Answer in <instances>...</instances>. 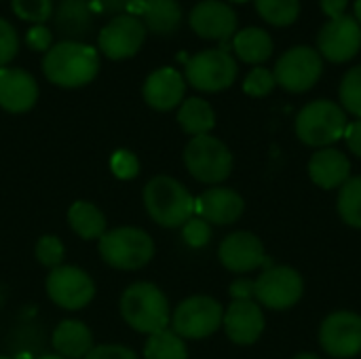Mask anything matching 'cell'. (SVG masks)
<instances>
[{
	"label": "cell",
	"mask_w": 361,
	"mask_h": 359,
	"mask_svg": "<svg viewBox=\"0 0 361 359\" xmlns=\"http://www.w3.org/2000/svg\"><path fill=\"white\" fill-rule=\"evenodd\" d=\"M42 72L57 87H85L99 72V55L85 42L61 40L47 51L42 59Z\"/></svg>",
	"instance_id": "1"
},
{
	"label": "cell",
	"mask_w": 361,
	"mask_h": 359,
	"mask_svg": "<svg viewBox=\"0 0 361 359\" xmlns=\"http://www.w3.org/2000/svg\"><path fill=\"white\" fill-rule=\"evenodd\" d=\"M118 307L125 324L135 332L150 336L169 326V300L154 284H131L123 292Z\"/></svg>",
	"instance_id": "2"
},
{
	"label": "cell",
	"mask_w": 361,
	"mask_h": 359,
	"mask_svg": "<svg viewBox=\"0 0 361 359\" xmlns=\"http://www.w3.org/2000/svg\"><path fill=\"white\" fill-rule=\"evenodd\" d=\"M144 207L148 216L165 229L184 226L195 216V199L182 182L169 176H154L144 186Z\"/></svg>",
	"instance_id": "3"
},
{
	"label": "cell",
	"mask_w": 361,
	"mask_h": 359,
	"mask_svg": "<svg viewBox=\"0 0 361 359\" xmlns=\"http://www.w3.org/2000/svg\"><path fill=\"white\" fill-rule=\"evenodd\" d=\"M97 250L108 267L118 271H137L152 260L154 241L142 229L118 226L102 235Z\"/></svg>",
	"instance_id": "4"
},
{
	"label": "cell",
	"mask_w": 361,
	"mask_h": 359,
	"mask_svg": "<svg viewBox=\"0 0 361 359\" xmlns=\"http://www.w3.org/2000/svg\"><path fill=\"white\" fill-rule=\"evenodd\" d=\"M345 129L347 114L338 104L330 99L311 102L296 116V135L307 146L330 148V144L345 138Z\"/></svg>",
	"instance_id": "5"
},
{
	"label": "cell",
	"mask_w": 361,
	"mask_h": 359,
	"mask_svg": "<svg viewBox=\"0 0 361 359\" xmlns=\"http://www.w3.org/2000/svg\"><path fill=\"white\" fill-rule=\"evenodd\" d=\"M184 165L190 176L203 184H220L233 171L228 146L214 135H197L184 148Z\"/></svg>",
	"instance_id": "6"
},
{
	"label": "cell",
	"mask_w": 361,
	"mask_h": 359,
	"mask_svg": "<svg viewBox=\"0 0 361 359\" xmlns=\"http://www.w3.org/2000/svg\"><path fill=\"white\" fill-rule=\"evenodd\" d=\"M224 320V309L212 296H190L182 300L173 315V332L184 341H201L212 336Z\"/></svg>",
	"instance_id": "7"
},
{
	"label": "cell",
	"mask_w": 361,
	"mask_h": 359,
	"mask_svg": "<svg viewBox=\"0 0 361 359\" xmlns=\"http://www.w3.org/2000/svg\"><path fill=\"white\" fill-rule=\"evenodd\" d=\"M237 78V61L226 49H207L186 61V80L207 93L228 89Z\"/></svg>",
	"instance_id": "8"
},
{
	"label": "cell",
	"mask_w": 361,
	"mask_h": 359,
	"mask_svg": "<svg viewBox=\"0 0 361 359\" xmlns=\"http://www.w3.org/2000/svg\"><path fill=\"white\" fill-rule=\"evenodd\" d=\"M44 288L51 303L66 311H80L95 296V284L91 275L72 264H61L53 269L44 281Z\"/></svg>",
	"instance_id": "9"
},
{
	"label": "cell",
	"mask_w": 361,
	"mask_h": 359,
	"mask_svg": "<svg viewBox=\"0 0 361 359\" xmlns=\"http://www.w3.org/2000/svg\"><path fill=\"white\" fill-rule=\"evenodd\" d=\"M305 292V281L298 271L290 267H269L254 281V298L258 305L273 311L294 307Z\"/></svg>",
	"instance_id": "10"
},
{
	"label": "cell",
	"mask_w": 361,
	"mask_h": 359,
	"mask_svg": "<svg viewBox=\"0 0 361 359\" xmlns=\"http://www.w3.org/2000/svg\"><path fill=\"white\" fill-rule=\"evenodd\" d=\"M324 61L319 51L313 47H294L286 51L275 63V83H279L286 91L302 93L309 91L322 76Z\"/></svg>",
	"instance_id": "11"
},
{
	"label": "cell",
	"mask_w": 361,
	"mask_h": 359,
	"mask_svg": "<svg viewBox=\"0 0 361 359\" xmlns=\"http://www.w3.org/2000/svg\"><path fill=\"white\" fill-rule=\"evenodd\" d=\"M144 38H146L144 21H140L135 15L121 13L102 28L97 42H99V51L108 59L121 61L133 57L142 49Z\"/></svg>",
	"instance_id": "12"
},
{
	"label": "cell",
	"mask_w": 361,
	"mask_h": 359,
	"mask_svg": "<svg viewBox=\"0 0 361 359\" xmlns=\"http://www.w3.org/2000/svg\"><path fill=\"white\" fill-rule=\"evenodd\" d=\"M319 343L332 358H355L361 353V317L349 311L328 315L319 328Z\"/></svg>",
	"instance_id": "13"
},
{
	"label": "cell",
	"mask_w": 361,
	"mask_h": 359,
	"mask_svg": "<svg viewBox=\"0 0 361 359\" xmlns=\"http://www.w3.org/2000/svg\"><path fill=\"white\" fill-rule=\"evenodd\" d=\"M319 55L334 63L349 61L357 55L361 47V25L355 17L343 15L338 19H330L317 36Z\"/></svg>",
	"instance_id": "14"
},
{
	"label": "cell",
	"mask_w": 361,
	"mask_h": 359,
	"mask_svg": "<svg viewBox=\"0 0 361 359\" xmlns=\"http://www.w3.org/2000/svg\"><path fill=\"white\" fill-rule=\"evenodd\" d=\"M218 258L224 269L233 273H250L267 262L262 241L247 231H237L228 235L218 248Z\"/></svg>",
	"instance_id": "15"
},
{
	"label": "cell",
	"mask_w": 361,
	"mask_h": 359,
	"mask_svg": "<svg viewBox=\"0 0 361 359\" xmlns=\"http://www.w3.org/2000/svg\"><path fill=\"white\" fill-rule=\"evenodd\" d=\"M190 28L207 40H226L237 30V13L220 0H203L190 11Z\"/></svg>",
	"instance_id": "16"
},
{
	"label": "cell",
	"mask_w": 361,
	"mask_h": 359,
	"mask_svg": "<svg viewBox=\"0 0 361 359\" xmlns=\"http://www.w3.org/2000/svg\"><path fill=\"white\" fill-rule=\"evenodd\" d=\"M243 209H245V203H243L241 195L235 193L233 188H224V186L207 188L195 201V214L199 218H203L207 224H218V226L237 222L241 218Z\"/></svg>",
	"instance_id": "17"
},
{
	"label": "cell",
	"mask_w": 361,
	"mask_h": 359,
	"mask_svg": "<svg viewBox=\"0 0 361 359\" xmlns=\"http://www.w3.org/2000/svg\"><path fill=\"white\" fill-rule=\"evenodd\" d=\"M222 326L233 343L252 345L264 330V315L256 300H233L224 311Z\"/></svg>",
	"instance_id": "18"
},
{
	"label": "cell",
	"mask_w": 361,
	"mask_h": 359,
	"mask_svg": "<svg viewBox=\"0 0 361 359\" xmlns=\"http://www.w3.org/2000/svg\"><path fill=\"white\" fill-rule=\"evenodd\" d=\"M38 85L34 76L21 68H0V108L21 114L34 108Z\"/></svg>",
	"instance_id": "19"
},
{
	"label": "cell",
	"mask_w": 361,
	"mask_h": 359,
	"mask_svg": "<svg viewBox=\"0 0 361 359\" xmlns=\"http://www.w3.org/2000/svg\"><path fill=\"white\" fill-rule=\"evenodd\" d=\"M184 91H186L184 76L178 70H173V68H159V70H154L146 78L144 89H142L146 104L150 108L159 110V112L173 110L178 104H182Z\"/></svg>",
	"instance_id": "20"
},
{
	"label": "cell",
	"mask_w": 361,
	"mask_h": 359,
	"mask_svg": "<svg viewBox=\"0 0 361 359\" xmlns=\"http://www.w3.org/2000/svg\"><path fill=\"white\" fill-rule=\"evenodd\" d=\"M351 174V163L347 154L336 148H322L309 161V176L319 188H341Z\"/></svg>",
	"instance_id": "21"
},
{
	"label": "cell",
	"mask_w": 361,
	"mask_h": 359,
	"mask_svg": "<svg viewBox=\"0 0 361 359\" xmlns=\"http://www.w3.org/2000/svg\"><path fill=\"white\" fill-rule=\"evenodd\" d=\"M53 349L63 359H85L93 349L91 330L78 320H63L53 330Z\"/></svg>",
	"instance_id": "22"
},
{
	"label": "cell",
	"mask_w": 361,
	"mask_h": 359,
	"mask_svg": "<svg viewBox=\"0 0 361 359\" xmlns=\"http://www.w3.org/2000/svg\"><path fill=\"white\" fill-rule=\"evenodd\" d=\"M68 222L70 229L85 241H99L106 233V216L89 201H74L68 209Z\"/></svg>",
	"instance_id": "23"
},
{
	"label": "cell",
	"mask_w": 361,
	"mask_h": 359,
	"mask_svg": "<svg viewBox=\"0 0 361 359\" xmlns=\"http://www.w3.org/2000/svg\"><path fill=\"white\" fill-rule=\"evenodd\" d=\"M233 47L241 61L254 63V66L267 61L273 55V40H271L269 32L262 28H245V30L237 32Z\"/></svg>",
	"instance_id": "24"
},
{
	"label": "cell",
	"mask_w": 361,
	"mask_h": 359,
	"mask_svg": "<svg viewBox=\"0 0 361 359\" xmlns=\"http://www.w3.org/2000/svg\"><path fill=\"white\" fill-rule=\"evenodd\" d=\"M142 17L146 30L154 34H171L182 21V8L178 0H144Z\"/></svg>",
	"instance_id": "25"
},
{
	"label": "cell",
	"mask_w": 361,
	"mask_h": 359,
	"mask_svg": "<svg viewBox=\"0 0 361 359\" xmlns=\"http://www.w3.org/2000/svg\"><path fill=\"white\" fill-rule=\"evenodd\" d=\"M91 6L85 0H61L55 11V25L63 36H85L91 32Z\"/></svg>",
	"instance_id": "26"
},
{
	"label": "cell",
	"mask_w": 361,
	"mask_h": 359,
	"mask_svg": "<svg viewBox=\"0 0 361 359\" xmlns=\"http://www.w3.org/2000/svg\"><path fill=\"white\" fill-rule=\"evenodd\" d=\"M178 123L192 138L207 135L216 125V114H214V108L205 99L188 97L186 102H182L178 110Z\"/></svg>",
	"instance_id": "27"
},
{
	"label": "cell",
	"mask_w": 361,
	"mask_h": 359,
	"mask_svg": "<svg viewBox=\"0 0 361 359\" xmlns=\"http://www.w3.org/2000/svg\"><path fill=\"white\" fill-rule=\"evenodd\" d=\"M144 359H188V349L184 339L167 328L148 336L144 345Z\"/></svg>",
	"instance_id": "28"
},
{
	"label": "cell",
	"mask_w": 361,
	"mask_h": 359,
	"mask_svg": "<svg viewBox=\"0 0 361 359\" xmlns=\"http://www.w3.org/2000/svg\"><path fill=\"white\" fill-rule=\"evenodd\" d=\"M256 11L271 25L283 28L298 19L300 0H256Z\"/></svg>",
	"instance_id": "29"
},
{
	"label": "cell",
	"mask_w": 361,
	"mask_h": 359,
	"mask_svg": "<svg viewBox=\"0 0 361 359\" xmlns=\"http://www.w3.org/2000/svg\"><path fill=\"white\" fill-rule=\"evenodd\" d=\"M338 214L349 224L361 229V176L349 178L338 193Z\"/></svg>",
	"instance_id": "30"
},
{
	"label": "cell",
	"mask_w": 361,
	"mask_h": 359,
	"mask_svg": "<svg viewBox=\"0 0 361 359\" xmlns=\"http://www.w3.org/2000/svg\"><path fill=\"white\" fill-rule=\"evenodd\" d=\"M341 102L343 108L361 118V66L351 68L341 83Z\"/></svg>",
	"instance_id": "31"
},
{
	"label": "cell",
	"mask_w": 361,
	"mask_h": 359,
	"mask_svg": "<svg viewBox=\"0 0 361 359\" xmlns=\"http://www.w3.org/2000/svg\"><path fill=\"white\" fill-rule=\"evenodd\" d=\"M13 13L21 17L23 21L32 23H44L53 15V2L51 0H11Z\"/></svg>",
	"instance_id": "32"
},
{
	"label": "cell",
	"mask_w": 361,
	"mask_h": 359,
	"mask_svg": "<svg viewBox=\"0 0 361 359\" xmlns=\"http://www.w3.org/2000/svg\"><path fill=\"white\" fill-rule=\"evenodd\" d=\"M34 254H36V258H38V262L42 267H47V269L53 271V269L61 267V260H63V243L55 235H42L36 241Z\"/></svg>",
	"instance_id": "33"
},
{
	"label": "cell",
	"mask_w": 361,
	"mask_h": 359,
	"mask_svg": "<svg viewBox=\"0 0 361 359\" xmlns=\"http://www.w3.org/2000/svg\"><path fill=\"white\" fill-rule=\"evenodd\" d=\"M275 85H277L275 83V74L271 70L258 66V68H254L247 74V78L243 83V91L247 95H254V97H264V95H269L275 89Z\"/></svg>",
	"instance_id": "34"
},
{
	"label": "cell",
	"mask_w": 361,
	"mask_h": 359,
	"mask_svg": "<svg viewBox=\"0 0 361 359\" xmlns=\"http://www.w3.org/2000/svg\"><path fill=\"white\" fill-rule=\"evenodd\" d=\"M110 169L118 180H133L140 174V161L129 150H116L110 157Z\"/></svg>",
	"instance_id": "35"
},
{
	"label": "cell",
	"mask_w": 361,
	"mask_h": 359,
	"mask_svg": "<svg viewBox=\"0 0 361 359\" xmlns=\"http://www.w3.org/2000/svg\"><path fill=\"white\" fill-rule=\"evenodd\" d=\"M182 237L190 248H203L209 243L212 239V226L203 220V218H190L184 226H182Z\"/></svg>",
	"instance_id": "36"
},
{
	"label": "cell",
	"mask_w": 361,
	"mask_h": 359,
	"mask_svg": "<svg viewBox=\"0 0 361 359\" xmlns=\"http://www.w3.org/2000/svg\"><path fill=\"white\" fill-rule=\"evenodd\" d=\"M19 51V36L15 28L0 17V68H4Z\"/></svg>",
	"instance_id": "37"
},
{
	"label": "cell",
	"mask_w": 361,
	"mask_h": 359,
	"mask_svg": "<svg viewBox=\"0 0 361 359\" xmlns=\"http://www.w3.org/2000/svg\"><path fill=\"white\" fill-rule=\"evenodd\" d=\"M85 359H140L137 353L125 345H99L89 351Z\"/></svg>",
	"instance_id": "38"
},
{
	"label": "cell",
	"mask_w": 361,
	"mask_h": 359,
	"mask_svg": "<svg viewBox=\"0 0 361 359\" xmlns=\"http://www.w3.org/2000/svg\"><path fill=\"white\" fill-rule=\"evenodd\" d=\"M27 44H30V49H34V51H49L51 49V30L47 28V25H42V23H38V25H32L30 30H27Z\"/></svg>",
	"instance_id": "39"
},
{
	"label": "cell",
	"mask_w": 361,
	"mask_h": 359,
	"mask_svg": "<svg viewBox=\"0 0 361 359\" xmlns=\"http://www.w3.org/2000/svg\"><path fill=\"white\" fill-rule=\"evenodd\" d=\"M345 140H347L349 150H351L353 154L361 157V118L360 121H355V123H351V125H347V129H345Z\"/></svg>",
	"instance_id": "40"
},
{
	"label": "cell",
	"mask_w": 361,
	"mask_h": 359,
	"mask_svg": "<svg viewBox=\"0 0 361 359\" xmlns=\"http://www.w3.org/2000/svg\"><path fill=\"white\" fill-rule=\"evenodd\" d=\"M231 296L233 300H254V281L250 279H239L231 286Z\"/></svg>",
	"instance_id": "41"
},
{
	"label": "cell",
	"mask_w": 361,
	"mask_h": 359,
	"mask_svg": "<svg viewBox=\"0 0 361 359\" xmlns=\"http://www.w3.org/2000/svg\"><path fill=\"white\" fill-rule=\"evenodd\" d=\"M322 8H324V13H326L330 19H338V17L347 15V13H345L347 0H322Z\"/></svg>",
	"instance_id": "42"
},
{
	"label": "cell",
	"mask_w": 361,
	"mask_h": 359,
	"mask_svg": "<svg viewBox=\"0 0 361 359\" xmlns=\"http://www.w3.org/2000/svg\"><path fill=\"white\" fill-rule=\"evenodd\" d=\"M95 4L99 6L102 13H108V15H121V11L127 8L129 0H95Z\"/></svg>",
	"instance_id": "43"
},
{
	"label": "cell",
	"mask_w": 361,
	"mask_h": 359,
	"mask_svg": "<svg viewBox=\"0 0 361 359\" xmlns=\"http://www.w3.org/2000/svg\"><path fill=\"white\" fill-rule=\"evenodd\" d=\"M355 19H357V23L361 25V0L355 2Z\"/></svg>",
	"instance_id": "44"
},
{
	"label": "cell",
	"mask_w": 361,
	"mask_h": 359,
	"mask_svg": "<svg viewBox=\"0 0 361 359\" xmlns=\"http://www.w3.org/2000/svg\"><path fill=\"white\" fill-rule=\"evenodd\" d=\"M294 359H319L317 355H313V353H300V355H296Z\"/></svg>",
	"instance_id": "45"
},
{
	"label": "cell",
	"mask_w": 361,
	"mask_h": 359,
	"mask_svg": "<svg viewBox=\"0 0 361 359\" xmlns=\"http://www.w3.org/2000/svg\"><path fill=\"white\" fill-rule=\"evenodd\" d=\"M38 359H63V358L55 353V355H42V358H38Z\"/></svg>",
	"instance_id": "46"
},
{
	"label": "cell",
	"mask_w": 361,
	"mask_h": 359,
	"mask_svg": "<svg viewBox=\"0 0 361 359\" xmlns=\"http://www.w3.org/2000/svg\"><path fill=\"white\" fill-rule=\"evenodd\" d=\"M231 2H247V0H231Z\"/></svg>",
	"instance_id": "47"
},
{
	"label": "cell",
	"mask_w": 361,
	"mask_h": 359,
	"mask_svg": "<svg viewBox=\"0 0 361 359\" xmlns=\"http://www.w3.org/2000/svg\"><path fill=\"white\" fill-rule=\"evenodd\" d=\"M0 359H13V358H6V355H0Z\"/></svg>",
	"instance_id": "48"
}]
</instances>
